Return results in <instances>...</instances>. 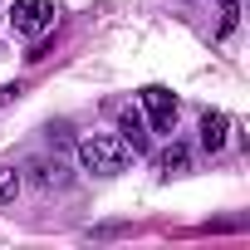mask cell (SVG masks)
Listing matches in <instances>:
<instances>
[{"label":"cell","mask_w":250,"mask_h":250,"mask_svg":"<svg viewBox=\"0 0 250 250\" xmlns=\"http://www.w3.org/2000/svg\"><path fill=\"white\" fill-rule=\"evenodd\" d=\"M187 162H191V157H187V147H182V143H172V147H162L157 172H162V177H177V172H187Z\"/></svg>","instance_id":"6"},{"label":"cell","mask_w":250,"mask_h":250,"mask_svg":"<svg viewBox=\"0 0 250 250\" xmlns=\"http://www.w3.org/2000/svg\"><path fill=\"white\" fill-rule=\"evenodd\" d=\"M10 25H15V35H25V40H40V35L54 25V0H15Z\"/></svg>","instance_id":"2"},{"label":"cell","mask_w":250,"mask_h":250,"mask_svg":"<svg viewBox=\"0 0 250 250\" xmlns=\"http://www.w3.org/2000/svg\"><path fill=\"white\" fill-rule=\"evenodd\" d=\"M20 196V172L15 167H0V206H10Z\"/></svg>","instance_id":"7"},{"label":"cell","mask_w":250,"mask_h":250,"mask_svg":"<svg viewBox=\"0 0 250 250\" xmlns=\"http://www.w3.org/2000/svg\"><path fill=\"white\" fill-rule=\"evenodd\" d=\"M235 30V0H221V35Z\"/></svg>","instance_id":"8"},{"label":"cell","mask_w":250,"mask_h":250,"mask_svg":"<svg viewBox=\"0 0 250 250\" xmlns=\"http://www.w3.org/2000/svg\"><path fill=\"white\" fill-rule=\"evenodd\" d=\"M118 138L128 143L133 152H147V138H152V133H147V123H143L138 108H123V118H118Z\"/></svg>","instance_id":"4"},{"label":"cell","mask_w":250,"mask_h":250,"mask_svg":"<svg viewBox=\"0 0 250 250\" xmlns=\"http://www.w3.org/2000/svg\"><path fill=\"white\" fill-rule=\"evenodd\" d=\"M133 162V147L123 143L118 133H88L79 138V167L93 172V177H118V172H128Z\"/></svg>","instance_id":"1"},{"label":"cell","mask_w":250,"mask_h":250,"mask_svg":"<svg viewBox=\"0 0 250 250\" xmlns=\"http://www.w3.org/2000/svg\"><path fill=\"white\" fill-rule=\"evenodd\" d=\"M226 133H230V118L226 113H201V147L206 152H221L226 147Z\"/></svg>","instance_id":"5"},{"label":"cell","mask_w":250,"mask_h":250,"mask_svg":"<svg viewBox=\"0 0 250 250\" xmlns=\"http://www.w3.org/2000/svg\"><path fill=\"white\" fill-rule=\"evenodd\" d=\"M143 108H147V118H152V128H157V133H172V123H177V98H172L162 83L143 88Z\"/></svg>","instance_id":"3"}]
</instances>
